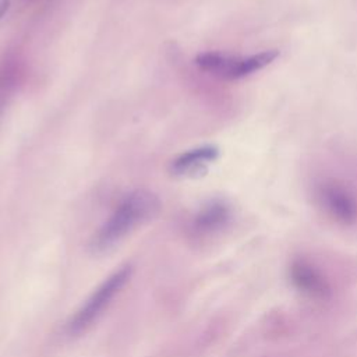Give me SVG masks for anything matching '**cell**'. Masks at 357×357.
Masks as SVG:
<instances>
[{"mask_svg": "<svg viewBox=\"0 0 357 357\" xmlns=\"http://www.w3.org/2000/svg\"><path fill=\"white\" fill-rule=\"evenodd\" d=\"M22 68L20 61L7 57L0 63V116L21 81Z\"/></svg>", "mask_w": 357, "mask_h": 357, "instance_id": "cell-8", "label": "cell"}, {"mask_svg": "<svg viewBox=\"0 0 357 357\" xmlns=\"http://www.w3.org/2000/svg\"><path fill=\"white\" fill-rule=\"evenodd\" d=\"M290 280L300 293L312 300H326L331 294V284L322 271L307 259L291 262Z\"/></svg>", "mask_w": 357, "mask_h": 357, "instance_id": "cell-5", "label": "cell"}, {"mask_svg": "<svg viewBox=\"0 0 357 357\" xmlns=\"http://www.w3.org/2000/svg\"><path fill=\"white\" fill-rule=\"evenodd\" d=\"M279 56L278 50H265L252 56L238 57L219 52H206L197 56V66L212 75L225 79H238L248 77L271 64Z\"/></svg>", "mask_w": 357, "mask_h": 357, "instance_id": "cell-2", "label": "cell"}, {"mask_svg": "<svg viewBox=\"0 0 357 357\" xmlns=\"http://www.w3.org/2000/svg\"><path fill=\"white\" fill-rule=\"evenodd\" d=\"M230 218L231 211L226 202L219 199L209 201L195 213L191 222V231L199 237L215 234L227 226Z\"/></svg>", "mask_w": 357, "mask_h": 357, "instance_id": "cell-6", "label": "cell"}, {"mask_svg": "<svg viewBox=\"0 0 357 357\" xmlns=\"http://www.w3.org/2000/svg\"><path fill=\"white\" fill-rule=\"evenodd\" d=\"M160 208L159 198L148 190H135L127 194L102 225L92 240L96 251H106L126 237L138 225L153 218Z\"/></svg>", "mask_w": 357, "mask_h": 357, "instance_id": "cell-1", "label": "cell"}, {"mask_svg": "<svg viewBox=\"0 0 357 357\" xmlns=\"http://www.w3.org/2000/svg\"><path fill=\"white\" fill-rule=\"evenodd\" d=\"M131 268L124 266L110 275L81 305V308L71 317L67 324V332L73 336L86 331L109 307L112 300L119 294L130 279Z\"/></svg>", "mask_w": 357, "mask_h": 357, "instance_id": "cell-3", "label": "cell"}, {"mask_svg": "<svg viewBox=\"0 0 357 357\" xmlns=\"http://www.w3.org/2000/svg\"><path fill=\"white\" fill-rule=\"evenodd\" d=\"M10 4H11V0H0V20L3 18V15L10 8Z\"/></svg>", "mask_w": 357, "mask_h": 357, "instance_id": "cell-9", "label": "cell"}, {"mask_svg": "<svg viewBox=\"0 0 357 357\" xmlns=\"http://www.w3.org/2000/svg\"><path fill=\"white\" fill-rule=\"evenodd\" d=\"M317 198L324 211L337 223L353 225L357 220V199L343 184L329 180L317 185Z\"/></svg>", "mask_w": 357, "mask_h": 357, "instance_id": "cell-4", "label": "cell"}, {"mask_svg": "<svg viewBox=\"0 0 357 357\" xmlns=\"http://www.w3.org/2000/svg\"><path fill=\"white\" fill-rule=\"evenodd\" d=\"M219 156V149L213 145H204L191 151H187L177 156L172 165L170 170L176 176H190L195 177L206 172V166L216 160Z\"/></svg>", "mask_w": 357, "mask_h": 357, "instance_id": "cell-7", "label": "cell"}]
</instances>
